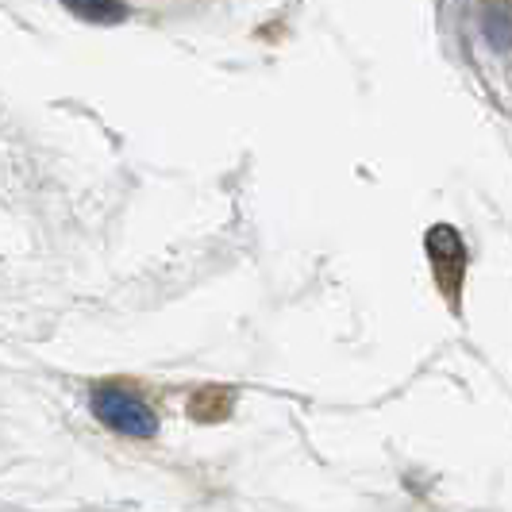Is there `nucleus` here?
<instances>
[{
    "instance_id": "obj_2",
    "label": "nucleus",
    "mask_w": 512,
    "mask_h": 512,
    "mask_svg": "<svg viewBox=\"0 0 512 512\" xmlns=\"http://www.w3.org/2000/svg\"><path fill=\"white\" fill-rule=\"evenodd\" d=\"M74 16L81 20H93V24H120L124 20V0H62Z\"/></svg>"
},
{
    "instance_id": "obj_1",
    "label": "nucleus",
    "mask_w": 512,
    "mask_h": 512,
    "mask_svg": "<svg viewBox=\"0 0 512 512\" xmlns=\"http://www.w3.org/2000/svg\"><path fill=\"white\" fill-rule=\"evenodd\" d=\"M93 412H97V420H104L108 428H116V432H124V436L147 439L158 432L154 412L147 409L139 397H131L124 389H116V385H101V389L93 393Z\"/></svg>"
}]
</instances>
